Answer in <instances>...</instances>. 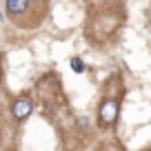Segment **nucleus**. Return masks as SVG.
<instances>
[{"label": "nucleus", "mask_w": 151, "mask_h": 151, "mask_svg": "<svg viewBox=\"0 0 151 151\" xmlns=\"http://www.w3.org/2000/svg\"><path fill=\"white\" fill-rule=\"evenodd\" d=\"M0 18H2V16H0Z\"/></svg>", "instance_id": "5"}, {"label": "nucleus", "mask_w": 151, "mask_h": 151, "mask_svg": "<svg viewBox=\"0 0 151 151\" xmlns=\"http://www.w3.org/2000/svg\"><path fill=\"white\" fill-rule=\"evenodd\" d=\"M5 7H7V11H9L11 16H18V14H24L31 5H29L27 0H7Z\"/></svg>", "instance_id": "3"}, {"label": "nucleus", "mask_w": 151, "mask_h": 151, "mask_svg": "<svg viewBox=\"0 0 151 151\" xmlns=\"http://www.w3.org/2000/svg\"><path fill=\"white\" fill-rule=\"evenodd\" d=\"M31 109H33V102L29 98H18L11 104V113H14L16 120H24L29 113H31Z\"/></svg>", "instance_id": "2"}, {"label": "nucleus", "mask_w": 151, "mask_h": 151, "mask_svg": "<svg viewBox=\"0 0 151 151\" xmlns=\"http://www.w3.org/2000/svg\"><path fill=\"white\" fill-rule=\"evenodd\" d=\"M118 118V102L116 100H104L100 104V122L102 124H113Z\"/></svg>", "instance_id": "1"}, {"label": "nucleus", "mask_w": 151, "mask_h": 151, "mask_svg": "<svg viewBox=\"0 0 151 151\" xmlns=\"http://www.w3.org/2000/svg\"><path fill=\"white\" fill-rule=\"evenodd\" d=\"M71 67H73L76 73H82V71H85V62H82L80 58H71Z\"/></svg>", "instance_id": "4"}]
</instances>
